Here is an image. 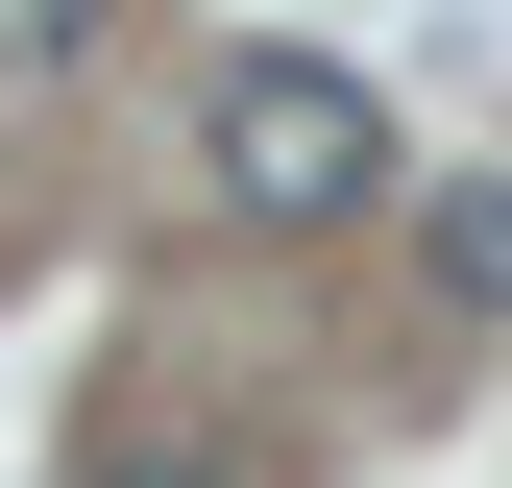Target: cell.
<instances>
[{
	"instance_id": "cell-4",
	"label": "cell",
	"mask_w": 512,
	"mask_h": 488,
	"mask_svg": "<svg viewBox=\"0 0 512 488\" xmlns=\"http://www.w3.org/2000/svg\"><path fill=\"white\" fill-rule=\"evenodd\" d=\"M98 488H269L244 440H147V464H98Z\"/></svg>"
},
{
	"instance_id": "cell-1",
	"label": "cell",
	"mask_w": 512,
	"mask_h": 488,
	"mask_svg": "<svg viewBox=\"0 0 512 488\" xmlns=\"http://www.w3.org/2000/svg\"><path fill=\"white\" fill-rule=\"evenodd\" d=\"M196 147H220V196L269 220V244H317V220H366V196H391V98H366L342 49H244Z\"/></svg>"
},
{
	"instance_id": "cell-2",
	"label": "cell",
	"mask_w": 512,
	"mask_h": 488,
	"mask_svg": "<svg viewBox=\"0 0 512 488\" xmlns=\"http://www.w3.org/2000/svg\"><path fill=\"white\" fill-rule=\"evenodd\" d=\"M415 269H439V318H512V171H464V196L415 220Z\"/></svg>"
},
{
	"instance_id": "cell-3",
	"label": "cell",
	"mask_w": 512,
	"mask_h": 488,
	"mask_svg": "<svg viewBox=\"0 0 512 488\" xmlns=\"http://www.w3.org/2000/svg\"><path fill=\"white\" fill-rule=\"evenodd\" d=\"M98 25H122V0H0V74H74Z\"/></svg>"
}]
</instances>
